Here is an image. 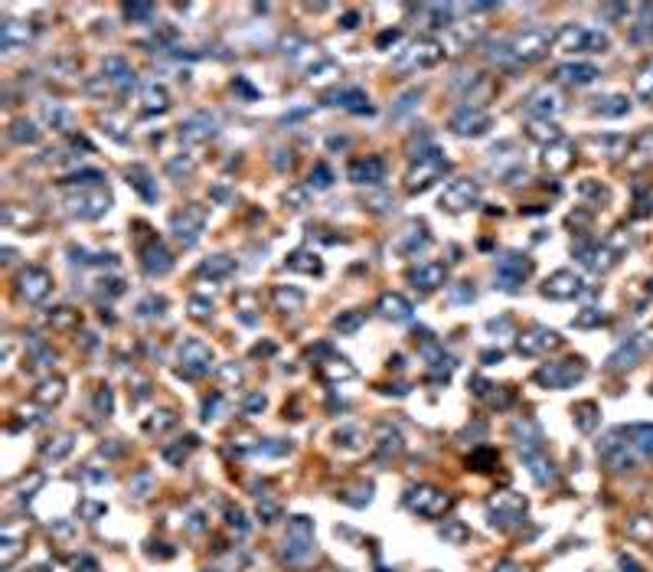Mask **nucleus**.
Returning <instances> with one entry per match:
<instances>
[{
	"mask_svg": "<svg viewBox=\"0 0 653 572\" xmlns=\"http://www.w3.org/2000/svg\"><path fill=\"white\" fill-rule=\"evenodd\" d=\"M529 138H535V141H558V128L552 125V121H535V125H529Z\"/></svg>",
	"mask_w": 653,
	"mask_h": 572,
	"instance_id": "38",
	"label": "nucleus"
},
{
	"mask_svg": "<svg viewBox=\"0 0 653 572\" xmlns=\"http://www.w3.org/2000/svg\"><path fill=\"white\" fill-rule=\"evenodd\" d=\"M526 464H529V471H533V477L539 481V484H549V481H552V464H549L546 458H539V454H526Z\"/></svg>",
	"mask_w": 653,
	"mask_h": 572,
	"instance_id": "36",
	"label": "nucleus"
},
{
	"mask_svg": "<svg viewBox=\"0 0 653 572\" xmlns=\"http://www.w3.org/2000/svg\"><path fill=\"white\" fill-rule=\"evenodd\" d=\"M30 36H33L30 23H23V20H7L3 26H0V43H3L7 53L17 49V46H26L30 43Z\"/></svg>",
	"mask_w": 653,
	"mask_h": 572,
	"instance_id": "21",
	"label": "nucleus"
},
{
	"mask_svg": "<svg viewBox=\"0 0 653 572\" xmlns=\"http://www.w3.org/2000/svg\"><path fill=\"white\" fill-rule=\"evenodd\" d=\"M428 242H431L428 229L421 226V223H415V226H408L405 232H402V239L396 242V248L398 252H418V248H425Z\"/></svg>",
	"mask_w": 653,
	"mask_h": 572,
	"instance_id": "23",
	"label": "nucleus"
},
{
	"mask_svg": "<svg viewBox=\"0 0 653 572\" xmlns=\"http://www.w3.org/2000/svg\"><path fill=\"white\" fill-rule=\"evenodd\" d=\"M150 13H154V3H128L124 7V17H131V20H147Z\"/></svg>",
	"mask_w": 653,
	"mask_h": 572,
	"instance_id": "47",
	"label": "nucleus"
},
{
	"mask_svg": "<svg viewBox=\"0 0 653 572\" xmlns=\"http://www.w3.org/2000/svg\"><path fill=\"white\" fill-rule=\"evenodd\" d=\"M379 314L382 317H389V321H396V324H402V321H408L412 317V304L402 298V294H396V292H386L382 298H379Z\"/></svg>",
	"mask_w": 653,
	"mask_h": 572,
	"instance_id": "20",
	"label": "nucleus"
},
{
	"mask_svg": "<svg viewBox=\"0 0 653 572\" xmlns=\"http://www.w3.org/2000/svg\"><path fill=\"white\" fill-rule=\"evenodd\" d=\"M634 88H637V95L640 98H650L653 95V69H647V72L634 82Z\"/></svg>",
	"mask_w": 653,
	"mask_h": 572,
	"instance_id": "53",
	"label": "nucleus"
},
{
	"mask_svg": "<svg viewBox=\"0 0 653 572\" xmlns=\"http://www.w3.org/2000/svg\"><path fill=\"white\" fill-rule=\"evenodd\" d=\"M98 180H105V177H102V170H82V173H72V177H65V184H82V186L98 184Z\"/></svg>",
	"mask_w": 653,
	"mask_h": 572,
	"instance_id": "46",
	"label": "nucleus"
},
{
	"mask_svg": "<svg viewBox=\"0 0 653 572\" xmlns=\"http://www.w3.org/2000/svg\"><path fill=\"white\" fill-rule=\"evenodd\" d=\"M604 46H608L604 33L585 30V26H575V23L562 26L556 36V49H562V53H601Z\"/></svg>",
	"mask_w": 653,
	"mask_h": 572,
	"instance_id": "3",
	"label": "nucleus"
},
{
	"mask_svg": "<svg viewBox=\"0 0 653 572\" xmlns=\"http://www.w3.org/2000/svg\"><path fill=\"white\" fill-rule=\"evenodd\" d=\"M102 72H105V79L118 88V92H131V88H134V72H131V65L124 63L121 56H108L105 65H102Z\"/></svg>",
	"mask_w": 653,
	"mask_h": 572,
	"instance_id": "19",
	"label": "nucleus"
},
{
	"mask_svg": "<svg viewBox=\"0 0 653 572\" xmlns=\"http://www.w3.org/2000/svg\"><path fill=\"white\" fill-rule=\"evenodd\" d=\"M398 40V30H386L379 40H376V46H389V43H396Z\"/></svg>",
	"mask_w": 653,
	"mask_h": 572,
	"instance_id": "60",
	"label": "nucleus"
},
{
	"mask_svg": "<svg viewBox=\"0 0 653 572\" xmlns=\"http://www.w3.org/2000/svg\"><path fill=\"white\" fill-rule=\"evenodd\" d=\"M415 102H418V92H405V95L398 98V105H396V115H405L408 109H415Z\"/></svg>",
	"mask_w": 653,
	"mask_h": 572,
	"instance_id": "56",
	"label": "nucleus"
},
{
	"mask_svg": "<svg viewBox=\"0 0 653 572\" xmlns=\"http://www.w3.org/2000/svg\"><path fill=\"white\" fill-rule=\"evenodd\" d=\"M284 203L294 206V209H300V206L307 203V186H291L288 193H284Z\"/></svg>",
	"mask_w": 653,
	"mask_h": 572,
	"instance_id": "49",
	"label": "nucleus"
},
{
	"mask_svg": "<svg viewBox=\"0 0 653 572\" xmlns=\"http://www.w3.org/2000/svg\"><path fill=\"white\" fill-rule=\"evenodd\" d=\"M49 321H53L56 327H69V324H75V314L69 311V308H59V314H53Z\"/></svg>",
	"mask_w": 653,
	"mask_h": 572,
	"instance_id": "55",
	"label": "nucleus"
},
{
	"mask_svg": "<svg viewBox=\"0 0 653 572\" xmlns=\"http://www.w3.org/2000/svg\"><path fill=\"white\" fill-rule=\"evenodd\" d=\"M546 164H549V170H565L568 164H572V148L562 144V141L552 144V148L546 151Z\"/></svg>",
	"mask_w": 653,
	"mask_h": 572,
	"instance_id": "33",
	"label": "nucleus"
},
{
	"mask_svg": "<svg viewBox=\"0 0 653 572\" xmlns=\"http://www.w3.org/2000/svg\"><path fill=\"white\" fill-rule=\"evenodd\" d=\"M177 356H180V373L186 376H203L213 367V350L203 340H183Z\"/></svg>",
	"mask_w": 653,
	"mask_h": 572,
	"instance_id": "5",
	"label": "nucleus"
},
{
	"mask_svg": "<svg viewBox=\"0 0 653 572\" xmlns=\"http://www.w3.org/2000/svg\"><path fill=\"white\" fill-rule=\"evenodd\" d=\"M327 102H330V105H343V109H350V111H369L366 95L360 88H340V92L327 95Z\"/></svg>",
	"mask_w": 653,
	"mask_h": 572,
	"instance_id": "25",
	"label": "nucleus"
},
{
	"mask_svg": "<svg viewBox=\"0 0 653 572\" xmlns=\"http://www.w3.org/2000/svg\"><path fill=\"white\" fill-rule=\"evenodd\" d=\"M363 311H343L337 321H333V327L340 331V334H353V331H360L363 327Z\"/></svg>",
	"mask_w": 653,
	"mask_h": 572,
	"instance_id": "37",
	"label": "nucleus"
},
{
	"mask_svg": "<svg viewBox=\"0 0 653 572\" xmlns=\"http://www.w3.org/2000/svg\"><path fill=\"white\" fill-rule=\"evenodd\" d=\"M46 118L53 121L56 128H69V125H72V118H69V111H63L59 105H46Z\"/></svg>",
	"mask_w": 653,
	"mask_h": 572,
	"instance_id": "45",
	"label": "nucleus"
},
{
	"mask_svg": "<svg viewBox=\"0 0 653 572\" xmlns=\"http://www.w3.org/2000/svg\"><path fill=\"white\" fill-rule=\"evenodd\" d=\"M581 373H585L581 360H562V363H549V367H542L539 373H535V379H539L542 386H549V389H558V386H568V383L581 379Z\"/></svg>",
	"mask_w": 653,
	"mask_h": 572,
	"instance_id": "8",
	"label": "nucleus"
},
{
	"mask_svg": "<svg viewBox=\"0 0 653 572\" xmlns=\"http://www.w3.org/2000/svg\"><path fill=\"white\" fill-rule=\"evenodd\" d=\"M451 131L454 134H481V131H487V125H490V115L483 109H474V105H464V109H458L454 115H451Z\"/></svg>",
	"mask_w": 653,
	"mask_h": 572,
	"instance_id": "13",
	"label": "nucleus"
},
{
	"mask_svg": "<svg viewBox=\"0 0 653 572\" xmlns=\"http://www.w3.org/2000/svg\"><path fill=\"white\" fill-rule=\"evenodd\" d=\"M140 265H144L147 275H167V271L173 269V259H170V252L163 248V242L154 239V242L140 252Z\"/></svg>",
	"mask_w": 653,
	"mask_h": 572,
	"instance_id": "18",
	"label": "nucleus"
},
{
	"mask_svg": "<svg viewBox=\"0 0 653 572\" xmlns=\"http://www.w3.org/2000/svg\"><path fill=\"white\" fill-rule=\"evenodd\" d=\"M63 396H65V383H63L59 376H56V379H46V383H40V386H36V392H33V399H36V402H46V406H49V402H59Z\"/></svg>",
	"mask_w": 653,
	"mask_h": 572,
	"instance_id": "31",
	"label": "nucleus"
},
{
	"mask_svg": "<svg viewBox=\"0 0 653 572\" xmlns=\"http://www.w3.org/2000/svg\"><path fill=\"white\" fill-rule=\"evenodd\" d=\"M549 43L552 36L546 30H526V33H516L503 43H493V49H487L490 59L497 63H535L549 53Z\"/></svg>",
	"mask_w": 653,
	"mask_h": 572,
	"instance_id": "1",
	"label": "nucleus"
},
{
	"mask_svg": "<svg viewBox=\"0 0 653 572\" xmlns=\"http://www.w3.org/2000/svg\"><path fill=\"white\" fill-rule=\"evenodd\" d=\"M471 464L477 471H490V464H497V452H477L471 454Z\"/></svg>",
	"mask_w": 653,
	"mask_h": 572,
	"instance_id": "51",
	"label": "nucleus"
},
{
	"mask_svg": "<svg viewBox=\"0 0 653 572\" xmlns=\"http://www.w3.org/2000/svg\"><path fill=\"white\" fill-rule=\"evenodd\" d=\"M232 271H236V259H229V255H209L200 265V275H209V278H225Z\"/></svg>",
	"mask_w": 653,
	"mask_h": 572,
	"instance_id": "27",
	"label": "nucleus"
},
{
	"mask_svg": "<svg viewBox=\"0 0 653 572\" xmlns=\"http://www.w3.org/2000/svg\"><path fill=\"white\" fill-rule=\"evenodd\" d=\"M69 213L79 219H98L102 213H108V206H111V196L102 193V190H82L79 196H72L69 200Z\"/></svg>",
	"mask_w": 653,
	"mask_h": 572,
	"instance_id": "9",
	"label": "nucleus"
},
{
	"mask_svg": "<svg viewBox=\"0 0 653 572\" xmlns=\"http://www.w3.org/2000/svg\"><path fill=\"white\" fill-rule=\"evenodd\" d=\"M356 23H360V17H356V13H346V20H343V26H346V30H353Z\"/></svg>",
	"mask_w": 653,
	"mask_h": 572,
	"instance_id": "62",
	"label": "nucleus"
},
{
	"mask_svg": "<svg viewBox=\"0 0 653 572\" xmlns=\"http://www.w3.org/2000/svg\"><path fill=\"white\" fill-rule=\"evenodd\" d=\"M190 314H193L196 321H206V317L213 314V304L206 301V298H193V301H190Z\"/></svg>",
	"mask_w": 653,
	"mask_h": 572,
	"instance_id": "50",
	"label": "nucleus"
},
{
	"mask_svg": "<svg viewBox=\"0 0 653 572\" xmlns=\"http://www.w3.org/2000/svg\"><path fill=\"white\" fill-rule=\"evenodd\" d=\"M448 170H451V164L444 161L438 151H431L428 157H421V161L405 173V186L408 190H425V186H431L435 180H441Z\"/></svg>",
	"mask_w": 653,
	"mask_h": 572,
	"instance_id": "4",
	"label": "nucleus"
},
{
	"mask_svg": "<svg viewBox=\"0 0 653 572\" xmlns=\"http://www.w3.org/2000/svg\"><path fill=\"white\" fill-rule=\"evenodd\" d=\"M323 373H327V376H343V379H350V376H353V367H350L346 360H330V363L323 367Z\"/></svg>",
	"mask_w": 653,
	"mask_h": 572,
	"instance_id": "42",
	"label": "nucleus"
},
{
	"mask_svg": "<svg viewBox=\"0 0 653 572\" xmlns=\"http://www.w3.org/2000/svg\"><path fill=\"white\" fill-rule=\"evenodd\" d=\"M140 102H144V109H147V111H167L170 95H167V88H163V86L147 82V86H144V92H140Z\"/></svg>",
	"mask_w": 653,
	"mask_h": 572,
	"instance_id": "26",
	"label": "nucleus"
},
{
	"mask_svg": "<svg viewBox=\"0 0 653 572\" xmlns=\"http://www.w3.org/2000/svg\"><path fill=\"white\" fill-rule=\"evenodd\" d=\"M350 180L353 184H382L386 180V164H382V157H376V154H369V157H360V161L350 164Z\"/></svg>",
	"mask_w": 653,
	"mask_h": 572,
	"instance_id": "14",
	"label": "nucleus"
},
{
	"mask_svg": "<svg viewBox=\"0 0 653 572\" xmlns=\"http://www.w3.org/2000/svg\"><path fill=\"white\" fill-rule=\"evenodd\" d=\"M405 500H408V507L425 514V517H438V514H444L451 507V497L435 491V487H415V491H408Z\"/></svg>",
	"mask_w": 653,
	"mask_h": 572,
	"instance_id": "12",
	"label": "nucleus"
},
{
	"mask_svg": "<svg viewBox=\"0 0 653 572\" xmlns=\"http://www.w3.org/2000/svg\"><path fill=\"white\" fill-rule=\"evenodd\" d=\"M330 184H333L330 167H327V164H317V167L311 170V186H314V190H327Z\"/></svg>",
	"mask_w": 653,
	"mask_h": 572,
	"instance_id": "39",
	"label": "nucleus"
},
{
	"mask_svg": "<svg viewBox=\"0 0 653 572\" xmlns=\"http://www.w3.org/2000/svg\"><path fill=\"white\" fill-rule=\"evenodd\" d=\"M451 301H454V304L474 301V285H467V281H458V285L451 288Z\"/></svg>",
	"mask_w": 653,
	"mask_h": 572,
	"instance_id": "44",
	"label": "nucleus"
},
{
	"mask_svg": "<svg viewBox=\"0 0 653 572\" xmlns=\"http://www.w3.org/2000/svg\"><path fill=\"white\" fill-rule=\"evenodd\" d=\"M556 111H558V98H556V92H549V88L533 92L529 102H526V115H533V118L549 121V115H556Z\"/></svg>",
	"mask_w": 653,
	"mask_h": 572,
	"instance_id": "22",
	"label": "nucleus"
},
{
	"mask_svg": "<svg viewBox=\"0 0 653 572\" xmlns=\"http://www.w3.org/2000/svg\"><path fill=\"white\" fill-rule=\"evenodd\" d=\"M558 76L565 79V82H575V86H588V82H595L598 69H595V65H585V63H579V65H562V69H558Z\"/></svg>",
	"mask_w": 653,
	"mask_h": 572,
	"instance_id": "29",
	"label": "nucleus"
},
{
	"mask_svg": "<svg viewBox=\"0 0 653 572\" xmlns=\"http://www.w3.org/2000/svg\"><path fill=\"white\" fill-rule=\"evenodd\" d=\"M98 409H111V392H108V389H105V392H98Z\"/></svg>",
	"mask_w": 653,
	"mask_h": 572,
	"instance_id": "61",
	"label": "nucleus"
},
{
	"mask_svg": "<svg viewBox=\"0 0 653 572\" xmlns=\"http://www.w3.org/2000/svg\"><path fill=\"white\" fill-rule=\"evenodd\" d=\"M75 572H98L95 559H88V556H82V559L75 562Z\"/></svg>",
	"mask_w": 653,
	"mask_h": 572,
	"instance_id": "59",
	"label": "nucleus"
},
{
	"mask_svg": "<svg viewBox=\"0 0 653 572\" xmlns=\"http://www.w3.org/2000/svg\"><path fill=\"white\" fill-rule=\"evenodd\" d=\"M598 321H604V314L595 311V308H588L585 314H579V317H575V327H591V324H598Z\"/></svg>",
	"mask_w": 653,
	"mask_h": 572,
	"instance_id": "54",
	"label": "nucleus"
},
{
	"mask_svg": "<svg viewBox=\"0 0 653 572\" xmlns=\"http://www.w3.org/2000/svg\"><path fill=\"white\" fill-rule=\"evenodd\" d=\"M271 304H275V311H298L300 304H304V294L281 285V288H275V292H271Z\"/></svg>",
	"mask_w": 653,
	"mask_h": 572,
	"instance_id": "28",
	"label": "nucleus"
},
{
	"mask_svg": "<svg viewBox=\"0 0 653 572\" xmlns=\"http://www.w3.org/2000/svg\"><path fill=\"white\" fill-rule=\"evenodd\" d=\"M575 412H579V429H581V432H591V429H595V419H591V412H595V402H581Z\"/></svg>",
	"mask_w": 653,
	"mask_h": 572,
	"instance_id": "43",
	"label": "nucleus"
},
{
	"mask_svg": "<svg viewBox=\"0 0 653 572\" xmlns=\"http://www.w3.org/2000/svg\"><path fill=\"white\" fill-rule=\"evenodd\" d=\"M163 308H167V301H163V298H144V301L138 304V314H140V317H154V314H161Z\"/></svg>",
	"mask_w": 653,
	"mask_h": 572,
	"instance_id": "41",
	"label": "nucleus"
},
{
	"mask_svg": "<svg viewBox=\"0 0 653 572\" xmlns=\"http://www.w3.org/2000/svg\"><path fill=\"white\" fill-rule=\"evenodd\" d=\"M206 226V209L203 206H183V213H177L173 216V236L180 239L183 246L190 248L196 246V239H200V232H203Z\"/></svg>",
	"mask_w": 653,
	"mask_h": 572,
	"instance_id": "6",
	"label": "nucleus"
},
{
	"mask_svg": "<svg viewBox=\"0 0 653 572\" xmlns=\"http://www.w3.org/2000/svg\"><path fill=\"white\" fill-rule=\"evenodd\" d=\"M627 438H631L634 448H640L643 454H653V425H631V429H621Z\"/></svg>",
	"mask_w": 653,
	"mask_h": 572,
	"instance_id": "30",
	"label": "nucleus"
},
{
	"mask_svg": "<svg viewBox=\"0 0 653 572\" xmlns=\"http://www.w3.org/2000/svg\"><path fill=\"white\" fill-rule=\"evenodd\" d=\"M533 275V262L523 259V255H503V259H497V281H500V288H506V292H513L516 285L523 278H529Z\"/></svg>",
	"mask_w": 653,
	"mask_h": 572,
	"instance_id": "11",
	"label": "nucleus"
},
{
	"mask_svg": "<svg viewBox=\"0 0 653 572\" xmlns=\"http://www.w3.org/2000/svg\"><path fill=\"white\" fill-rule=\"evenodd\" d=\"M17 292H20L23 301L40 304L46 294L53 292V275L46 269H26L20 278H17Z\"/></svg>",
	"mask_w": 653,
	"mask_h": 572,
	"instance_id": "7",
	"label": "nucleus"
},
{
	"mask_svg": "<svg viewBox=\"0 0 653 572\" xmlns=\"http://www.w3.org/2000/svg\"><path fill=\"white\" fill-rule=\"evenodd\" d=\"M128 184L138 186V190L147 196V200H157V186L150 184V173L144 170V167H131V170H128Z\"/></svg>",
	"mask_w": 653,
	"mask_h": 572,
	"instance_id": "34",
	"label": "nucleus"
},
{
	"mask_svg": "<svg viewBox=\"0 0 653 572\" xmlns=\"http://www.w3.org/2000/svg\"><path fill=\"white\" fill-rule=\"evenodd\" d=\"M477 200H481V186H477V180H454V184L441 193V206L451 209V213L471 209Z\"/></svg>",
	"mask_w": 653,
	"mask_h": 572,
	"instance_id": "10",
	"label": "nucleus"
},
{
	"mask_svg": "<svg viewBox=\"0 0 653 572\" xmlns=\"http://www.w3.org/2000/svg\"><path fill=\"white\" fill-rule=\"evenodd\" d=\"M412 285H415L418 292H435L438 285H444V278H448V269H444V262H421L418 269H412Z\"/></svg>",
	"mask_w": 653,
	"mask_h": 572,
	"instance_id": "16",
	"label": "nucleus"
},
{
	"mask_svg": "<svg viewBox=\"0 0 653 572\" xmlns=\"http://www.w3.org/2000/svg\"><path fill=\"white\" fill-rule=\"evenodd\" d=\"M213 118L209 115H196V118H190L186 125L180 128V138L183 141H206V138H213Z\"/></svg>",
	"mask_w": 653,
	"mask_h": 572,
	"instance_id": "24",
	"label": "nucleus"
},
{
	"mask_svg": "<svg viewBox=\"0 0 653 572\" xmlns=\"http://www.w3.org/2000/svg\"><path fill=\"white\" fill-rule=\"evenodd\" d=\"M562 344V337L556 334V331H549V327H533L529 334L519 337V353L526 356H535V353H546V350H552V347Z\"/></svg>",
	"mask_w": 653,
	"mask_h": 572,
	"instance_id": "15",
	"label": "nucleus"
},
{
	"mask_svg": "<svg viewBox=\"0 0 653 572\" xmlns=\"http://www.w3.org/2000/svg\"><path fill=\"white\" fill-rule=\"evenodd\" d=\"M150 481H154V477H150V471H140V475L134 477V481H131V487H128V491H134V497H147V487H150Z\"/></svg>",
	"mask_w": 653,
	"mask_h": 572,
	"instance_id": "52",
	"label": "nucleus"
},
{
	"mask_svg": "<svg viewBox=\"0 0 653 572\" xmlns=\"http://www.w3.org/2000/svg\"><path fill=\"white\" fill-rule=\"evenodd\" d=\"M10 138L17 141V144H36V141H40V128H36L33 121H17L10 128Z\"/></svg>",
	"mask_w": 653,
	"mask_h": 572,
	"instance_id": "35",
	"label": "nucleus"
},
{
	"mask_svg": "<svg viewBox=\"0 0 653 572\" xmlns=\"http://www.w3.org/2000/svg\"><path fill=\"white\" fill-rule=\"evenodd\" d=\"M167 170H170L173 177H180V173H190V170H193V161H170V164H167Z\"/></svg>",
	"mask_w": 653,
	"mask_h": 572,
	"instance_id": "57",
	"label": "nucleus"
},
{
	"mask_svg": "<svg viewBox=\"0 0 653 572\" xmlns=\"http://www.w3.org/2000/svg\"><path fill=\"white\" fill-rule=\"evenodd\" d=\"M441 56H444V46H441L438 40H415V43L405 46V49L396 56V69L398 72L431 69V65L441 63Z\"/></svg>",
	"mask_w": 653,
	"mask_h": 572,
	"instance_id": "2",
	"label": "nucleus"
},
{
	"mask_svg": "<svg viewBox=\"0 0 653 572\" xmlns=\"http://www.w3.org/2000/svg\"><path fill=\"white\" fill-rule=\"evenodd\" d=\"M245 409H248V412H258V409H265V396H261V392H252V396H248V399H245Z\"/></svg>",
	"mask_w": 653,
	"mask_h": 572,
	"instance_id": "58",
	"label": "nucleus"
},
{
	"mask_svg": "<svg viewBox=\"0 0 653 572\" xmlns=\"http://www.w3.org/2000/svg\"><path fill=\"white\" fill-rule=\"evenodd\" d=\"M288 269L304 271V275H321V262L311 252H294V255H288Z\"/></svg>",
	"mask_w": 653,
	"mask_h": 572,
	"instance_id": "32",
	"label": "nucleus"
},
{
	"mask_svg": "<svg viewBox=\"0 0 653 572\" xmlns=\"http://www.w3.org/2000/svg\"><path fill=\"white\" fill-rule=\"evenodd\" d=\"M72 452V438L69 435H63V438H56V445H46V454L49 458H63V454Z\"/></svg>",
	"mask_w": 653,
	"mask_h": 572,
	"instance_id": "48",
	"label": "nucleus"
},
{
	"mask_svg": "<svg viewBox=\"0 0 653 572\" xmlns=\"http://www.w3.org/2000/svg\"><path fill=\"white\" fill-rule=\"evenodd\" d=\"M366 206H373L376 213H389V209H396V200L389 193H373V196H366Z\"/></svg>",
	"mask_w": 653,
	"mask_h": 572,
	"instance_id": "40",
	"label": "nucleus"
},
{
	"mask_svg": "<svg viewBox=\"0 0 653 572\" xmlns=\"http://www.w3.org/2000/svg\"><path fill=\"white\" fill-rule=\"evenodd\" d=\"M542 292H546L549 298L565 301V298H575V294L581 292V278L575 275V271H556V275H549V278H546Z\"/></svg>",
	"mask_w": 653,
	"mask_h": 572,
	"instance_id": "17",
	"label": "nucleus"
}]
</instances>
